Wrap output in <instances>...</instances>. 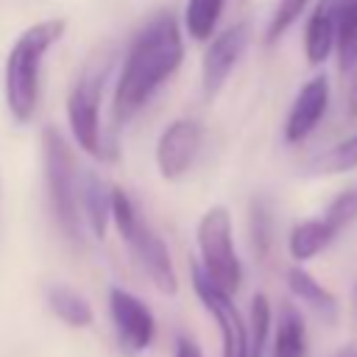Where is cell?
<instances>
[{
  "instance_id": "obj_1",
  "label": "cell",
  "mask_w": 357,
  "mask_h": 357,
  "mask_svg": "<svg viewBox=\"0 0 357 357\" xmlns=\"http://www.w3.org/2000/svg\"><path fill=\"white\" fill-rule=\"evenodd\" d=\"M181 59H184V42L176 14L167 8L151 14L131 39L128 53L123 59L112 98L114 123L131 120L156 95V89L178 70Z\"/></svg>"
},
{
  "instance_id": "obj_2",
  "label": "cell",
  "mask_w": 357,
  "mask_h": 357,
  "mask_svg": "<svg viewBox=\"0 0 357 357\" xmlns=\"http://www.w3.org/2000/svg\"><path fill=\"white\" fill-rule=\"evenodd\" d=\"M64 20H42L28 25L11 45L3 70L6 106L17 123H31L39 106V78L47 50L64 36Z\"/></svg>"
},
{
  "instance_id": "obj_3",
  "label": "cell",
  "mask_w": 357,
  "mask_h": 357,
  "mask_svg": "<svg viewBox=\"0 0 357 357\" xmlns=\"http://www.w3.org/2000/svg\"><path fill=\"white\" fill-rule=\"evenodd\" d=\"M42 170L53 220L67 243L81 245V204H78V167L70 142L53 126L42 131Z\"/></svg>"
},
{
  "instance_id": "obj_4",
  "label": "cell",
  "mask_w": 357,
  "mask_h": 357,
  "mask_svg": "<svg viewBox=\"0 0 357 357\" xmlns=\"http://www.w3.org/2000/svg\"><path fill=\"white\" fill-rule=\"evenodd\" d=\"M112 223L120 234V240L128 245L137 265L148 273V279L167 296H176L178 276L173 268V257L167 243L148 226V220L134 206L131 195L123 187H112Z\"/></svg>"
},
{
  "instance_id": "obj_5",
  "label": "cell",
  "mask_w": 357,
  "mask_h": 357,
  "mask_svg": "<svg viewBox=\"0 0 357 357\" xmlns=\"http://www.w3.org/2000/svg\"><path fill=\"white\" fill-rule=\"evenodd\" d=\"M195 243H198V268L209 276L215 287L234 296L243 284V262L234 248V231H231V212L218 204L209 206L198 226H195Z\"/></svg>"
},
{
  "instance_id": "obj_6",
  "label": "cell",
  "mask_w": 357,
  "mask_h": 357,
  "mask_svg": "<svg viewBox=\"0 0 357 357\" xmlns=\"http://www.w3.org/2000/svg\"><path fill=\"white\" fill-rule=\"evenodd\" d=\"M103 75H106V64H89L67 95V123H70L73 139L78 142V148H84L95 159H112L106 151V142L100 134V117H98Z\"/></svg>"
},
{
  "instance_id": "obj_7",
  "label": "cell",
  "mask_w": 357,
  "mask_h": 357,
  "mask_svg": "<svg viewBox=\"0 0 357 357\" xmlns=\"http://www.w3.org/2000/svg\"><path fill=\"white\" fill-rule=\"evenodd\" d=\"M190 279H192V290H195L198 301L204 304V310L218 324V332H220V357H248L245 318L240 315V310L231 301V296L223 293L220 287H215L209 282V276L198 268V262L190 265Z\"/></svg>"
},
{
  "instance_id": "obj_8",
  "label": "cell",
  "mask_w": 357,
  "mask_h": 357,
  "mask_svg": "<svg viewBox=\"0 0 357 357\" xmlns=\"http://www.w3.org/2000/svg\"><path fill=\"white\" fill-rule=\"evenodd\" d=\"M109 318H112L114 337L123 354L137 357L151 349L156 337V318L139 296H134L126 287L112 284L109 287Z\"/></svg>"
},
{
  "instance_id": "obj_9",
  "label": "cell",
  "mask_w": 357,
  "mask_h": 357,
  "mask_svg": "<svg viewBox=\"0 0 357 357\" xmlns=\"http://www.w3.org/2000/svg\"><path fill=\"white\" fill-rule=\"evenodd\" d=\"M204 142V128L192 117H178L165 126V131L156 139V167L162 178L178 181L181 176L190 173L195 165V156L201 153Z\"/></svg>"
},
{
  "instance_id": "obj_10",
  "label": "cell",
  "mask_w": 357,
  "mask_h": 357,
  "mask_svg": "<svg viewBox=\"0 0 357 357\" xmlns=\"http://www.w3.org/2000/svg\"><path fill=\"white\" fill-rule=\"evenodd\" d=\"M245 47H248V22L245 20L234 22V25L223 28L218 36H212L209 47L204 50V61H201V86H204L206 98H215L223 89V84L234 73Z\"/></svg>"
},
{
  "instance_id": "obj_11",
  "label": "cell",
  "mask_w": 357,
  "mask_h": 357,
  "mask_svg": "<svg viewBox=\"0 0 357 357\" xmlns=\"http://www.w3.org/2000/svg\"><path fill=\"white\" fill-rule=\"evenodd\" d=\"M326 106H329V78L321 73V75H312L298 89V95L287 112V120H284V139L290 145L304 142L315 131V126L324 120Z\"/></svg>"
},
{
  "instance_id": "obj_12",
  "label": "cell",
  "mask_w": 357,
  "mask_h": 357,
  "mask_svg": "<svg viewBox=\"0 0 357 357\" xmlns=\"http://www.w3.org/2000/svg\"><path fill=\"white\" fill-rule=\"evenodd\" d=\"M268 357H310L307 324H304L301 310L293 301H282V307H279Z\"/></svg>"
},
{
  "instance_id": "obj_13",
  "label": "cell",
  "mask_w": 357,
  "mask_h": 357,
  "mask_svg": "<svg viewBox=\"0 0 357 357\" xmlns=\"http://www.w3.org/2000/svg\"><path fill=\"white\" fill-rule=\"evenodd\" d=\"M78 204H81V212L92 234L103 240L112 223V187L98 173L84 170L78 178Z\"/></svg>"
},
{
  "instance_id": "obj_14",
  "label": "cell",
  "mask_w": 357,
  "mask_h": 357,
  "mask_svg": "<svg viewBox=\"0 0 357 357\" xmlns=\"http://www.w3.org/2000/svg\"><path fill=\"white\" fill-rule=\"evenodd\" d=\"M335 50V0H318L304 28V56L312 67L324 64Z\"/></svg>"
},
{
  "instance_id": "obj_15",
  "label": "cell",
  "mask_w": 357,
  "mask_h": 357,
  "mask_svg": "<svg viewBox=\"0 0 357 357\" xmlns=\"http://www.w3.org/2000/svg\"><path fill=\"white\" fill-rule=\"evenodd\" d=\"M287 290L293 293V298H298L304 307H310L312 312H318L324 321H335L337 318V298H335V293L326 290L301 265L287 268Z\"/></svg>"
},
{
  "instance_id": "obj_16",
  "label": "cell",
  "mask_w": 357,
  "mask_h": 357,
  "mask_svg": "<svg viewBox=\"0 0 357 357\" xmlns=\"http://www.w3.org/2000/svg\"><path fill=\"white\" fill-rule=\"evenodd\" d=\"M335 237L337 234L329 229V223L321 215L318 218H307V220H301V223H296L290 229V234H287V251L301 265V262L315 259L324 248H329Z\"/></svg>"
},
{
  "instance_id": "obj_17",
  "label": "cell",
  "mask_w": 357,
  "mask_h": 357,
  "mask_svg": "<svg viewBox=\"0 0 357 357\" xmlns=\"http://www.w3.org/2000/svg\"><path fill=\"white\" fill-rule=\"evenodd\" d=\"M45 304L47 310L61 321L67 324L70 329H86L92 326L95 321V312H92V304L73 287L67 284H47L45 290Z\"/></svg>"
},
{
  "instance_id": "obj_18",
  "label": "cell",
  "mask_w": 357,
  "mask_h": 357,
  "mask_svg": "<svg viewBox=\"0 0 357 357\" xmlns=\"http://www.w3.org/2000/svg\"><path fill=\"white\" fill-rule=\"evenodd\" d=\"M335 53L343 75L357 64V0H335Z\"/></svg>"
},
{
  "instance_id": "obj_19",
  "label": "cell",
  "mask_w": 357,
  "mask_h": 357,
  "mask_svg": "<svg viewBox=\"0 0 357 357\" xmlns=\"http://www.w3.org/2000/svg\"><path fill=\"white\" fill-rule=\"evenodd\" d=\"M245 329H248V357H265L273 332V310L265 293H254Z\"/></svg>"
},
{
  "instance_id": "obj_20",
  "label": "cell",
  "mask_w": 357,
  "mask_h": 357,
  "mask_svg": "<svg viewBox=\"0 0 357 357\" xmlns=\"http://www.w3.org/2000/svg\"><path fill=\"white\" fill-rule=\"evenodd\" d=\"M223 6H226V0H187V6H184L187 33L198 42L212 39V33L218 28V20L223 14Z\"/></svg>"
},
{
  "instance_id": "obj_21",
  "label": "cell",
  "mask_w": 357,
  "mask_h": 357,
  "mask_svg": "<svg viewBox=\"0 0 357 357\" xmlns=\"http://www.w3.org/2000/svg\"><path fill=\"white\" fill-rule=\"evenodd\" d=\"M312 173H351L357 170V131L340 142H335L329 151H324L312 167Z\"/></svg>"
},
{
  "instance_id": "obj_22",
  "label": "cell",
  "mask_w": 357,
  "mask_h": 357,
  "mask_svg": "<svg viewBox=\"0 0 357 357\" xmlns=\"http://www.w3.org/2000/svg\"><path fill=\"white\" fill-rule=\"evenodd\" d=\"M271 243H273V215H271V206L262 198H254V204H251V248H254V257L259 262L268 259Z\"/></svg>"
},
{
  "instance_id": "obj_23",
  "label": "cell",
  "mask_w": 357,
  "mask_h": 357,
  "mask_svg": "<svg viewBox=\"0 0 357 357\" xmlns=\"http://www.w3.org/2000/svg\"><path fill=\"white\" fill-rule=\"evenodd\" d=\"M321 218L329 223V229H332L335 234H340L343 229H349V226L357 220V184H354V187H346L343 192H337V195L329 201V206L324 209Z\"/></svg>"
},
{
  "instance_id": "obj_24",
  "label": "cell",
  "mask_w": 357,
  "mask_h": 357,
  "mask_svg": "<svg viewBox=\"0 0 357 357\" xmlns=\"http://www.w3.org/2000/svg\"><path fill=\"white\" fill-rule=\"evenodd\" d=\"M307 3L310 0H279V6H276V11H273V17H271V22H268V31H265V42L268 45H273L276 39H282L284 36V31L301 17V11L307 8Z\"/></svg>"
},
{
  "instance_id": "obj_25",
  "label": "cell",
  "mask_w": 357,
  "mask_h": 357,
  "mask_svg": "<svg viewBox=\"0 0 357 357\" xmlns=\"http://www.w3.org/2000/svg\"><path fill=\"white\" fill-rule=\"evenodd\" d=\"M173 357H204V351L195 343V337H190L187 332H178L173 343Z\"/></svg>"
},
{
  "instance_id": "obj_26",
  "label": "cell",
  "mask_w": 357,
  "mask_h": 357,
  "mask_svg": "<svg viewBox=\"0 0 357 357\" xmlns=\"http://www.w3.org/2000/svg\"><path fill=\"white\" fill-rule=\"evenodd\" d=\"M346 109L351 117H357V64L349 70V86H346Z\"/></svg>"
},
{
  "instance_id": "obj_27",
  "label": "cell",
  "mask_w": 357,
  "mask_h": 357,
  "mask_svg": "<svg viewBox=\"0 0 357 357\" xmlns=\"http://www.w3.org/2000/svg\"><path fill=\"white\" fill-rule=\"evenodd\" d=\"M335 357H354V351H351V349H340Z\"/></svg>"
},
{
  "instance_id": "obj_28",
  "label": "cell",
  "mask_w": 357,
  "mask_h": 357,
  "mask_svg": "<svg viewBox=\"0 0 357 357\" xmlns=\"http://www.w3.org/2000/svg\"><path fill=\"white\" fill-rule=\"evenodd\" d=\"M354 357H357V354H354Z\"/></svg>"
}]
</instances>
